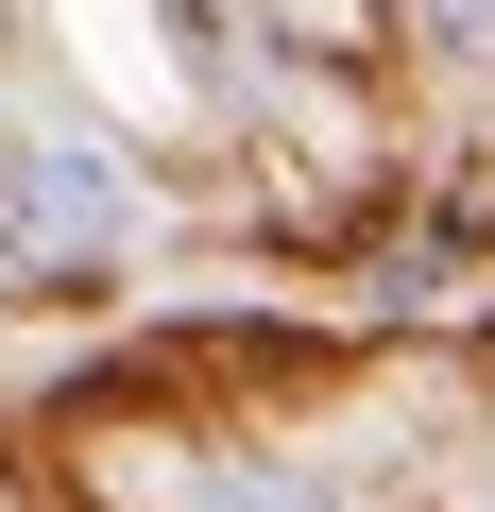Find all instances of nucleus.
<instances>
[{"label":"nucleus","instance_id":"f257e3e1","mask_svg":"<svg viewBox=\"0 0 495 512\" xmlns=\"http://www.w3.org/2000/svg\"><path fill=\"white\" fill-rule=\"evenodd\" d=\"M120 239H137V171L103 137H0V256L69 274V256H120Z\"/></svg>","mask_w":495,"mask_h":512},{"label":"nucleus","instance_id":"7ed1b4c3","mask_svg":"<svg viewBox=\"0 0 495 512\" xmlns=\"http://www.w3.org/2000/svg\"><path fill=\"white\" fill-rule=\"evenodd\" d=\"M410 18H427L444 52H495V0H410Z\"/></svg>","mask_w":495,"mask_h":512},{"label":"nucleus","instance_id":"f03ea898","mask_svg":"<svg viewBox=\"0 0 495 512\" xmlns=\"http://www.w3.org/2000/svg\"><path fill=\"white\" fill-rule=\"evenodd\" d=\"M205 512H342V495H325V478H291V461H222V478H205Z\"/></svg>","mask_w":495,"mask_h":512}]
</instances>
